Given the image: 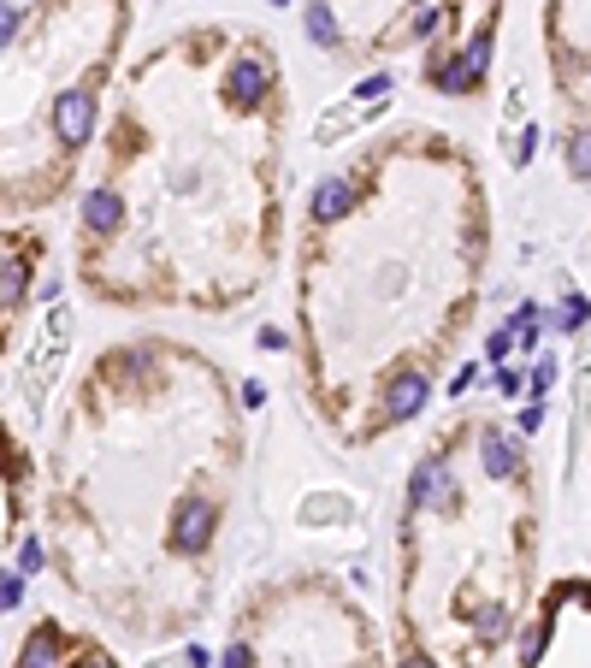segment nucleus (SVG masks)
Segmentation results:
<instances>
[{"mask_svg":"<svg viewBox=\"0 0 591 668\" xmlns=\"http://www.w3.org/2000/svg\"><path fill=\"white\" fill-rule=\"evenodd\" d=\"M219 668H385L361 603L337 586L296 580L272 586L243 609L237 633L225 639Z\"/></svg>","mask_w":591,"mask_h":668,"instance_id":"1","label":"nucleus"},{"mask_svg":"<svg viewBox=\"0 0 591 668\" xmlns=\"http://www.w3.org/2000/svg\"><path fill=\"white\" fill-rule=\"evenodd\" d=\"M521 668H591V580H556L521 621Z\"/></svg>","mask_w":591,"mask_h":668,"instance_id":"2","label":"nucleus"},{"mask_svg":"<svg viewBox=\"0 0 591 668\" xmlns=\"http://www.w3.org/2000/svg\"><path fill=\"white\" fill-rule=\"evenodd\" d=\"M54 136H60V148H71V154L95 136V89H89V83L60 89V101H54Z\"/></svg>","mask_w":591,"mask_h":668,"instance_id":"3","label":"nucleus"},{"mask_svg":"<svg viewBox=\"0 0 591 668\" xmlns=\"http://www.w3.org/2000/svg\"><path fill=\"white\" fill-rule=\"evenodd\" d=\"M302 30H308V42H314V48H326V54H337V48H343V30H337L331 6H320V0L302 12Z\"/></svg>","mask_w":591,"mask_h":668,"instance_id":"4","label":"nucleus"},{"mask_svg":"<svg viewBox=\"0 0 591 668\" xmlns=\"http://www.w3.org/2000/svg\"><path fill=\"white\" fill-rule=\"evenodd\" d=\"M568 172H574L580 184H591V125L568 131Z\"/></svg>","mask_w":591,"mask_h":668,"instance_id":"5","label":"nucleus"},{"mask_svg":"<svg viewBox=\"0 0 591 668\" xmlns=\"http://www.w3.org/2000/svg\"><path fill=\"white\" fill-rule=\"evenodd\" d=\"M24 586H30L24 574H0V609H18V603H24Z\"/></svg>","mask_w":591,"mask_h":668,"instance_id":"6","label":"nucleus"},{"mask_svg":"<svg viewBox=\"0 0 591 668\" xmlns=\"http://www.w3.org/2000/svg\"><path fill=\"white\" fill-rule=\"evenodd\" d=\"M526 385H532V397H544V391H550V385H556V361H550V355H544V361H538V367H532V373H526Z\"/></svg>","mask_w":591,"mask_h":668,"instance_id":"7","label":"nucleus"},{"mask_svg":"<svg viewBox=\"0 0 591 668\" xmlns=\"http://www.w3.org/2000/svg\"><path fill=\"white\" fill-rule=\"evenodd\" d=\"M18 24H24V6H12V0H0V48L18 36Z\"/></svg>","mask_w":591,"mask_h":668,"instance_id":"8","label":"nucleus"},{"mask_svg":"<svg viewBox=\"0 0 591 668\" xmlns=\"http://www.w3.org/2000/svg\"><path fill=\"white\" fill-rule=\"evenodd\" d=\"M515 343H521V337H515V326H497V337L485 343V355H491V361H503V355H509Z\"/></svg>","mask_w":591,"mask_h":668,"instance_id":"9","label":"nucleus"},{"mask_svg":"<svg viewBox=\"0 0 591 668\" xmlns=\"http://www.w3.org/2000/svg\"><path fill=\"white\" fill-rule=\"evenodd\" d=\"M36 568H42V544H36V538H24V550H18V574L30 580Z\"/></svg>","mask_w":591,"mask_h":668,"instance_id":"10","label":"nucleus"},{"mask_svg":"<svg viewBox=\"0 0 591 668\" xmlns=\"http://www.w3.org/2000/svg\"><path fill=\"white\" fill-rule=\"evenodd\" d=\"M491 385H497V397H515V391H521L526 379L515 373V367H497V379H491Z\"/></svg>","mask_w":591,"mask_h":668,"instance_id":"11","label":"nucleus"}]
</instances>
